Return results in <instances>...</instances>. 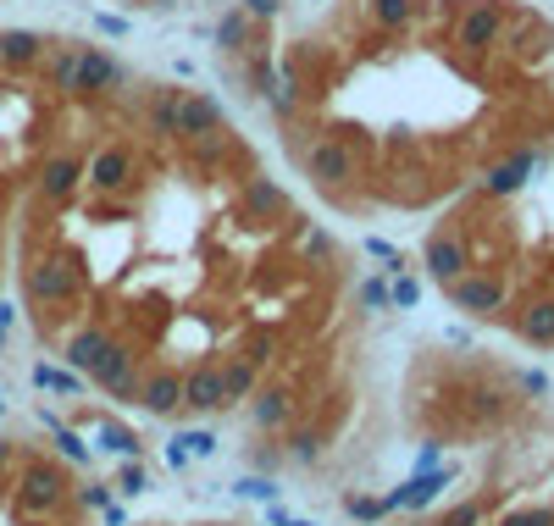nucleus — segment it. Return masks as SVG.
<instances>
[{"label":"nucleus","instance_id":"1","mask_svg":"<svg viewBox=\"0 0 554 526\" xmlns=\"http://www.w3.org/2000/svg\"><path fill=\"white\" fill-rule=\"evenodd\" d=\"M78 294H84V266L67 261V255H34V261L23 266V299H28L34 316L73 305Z\"/></svg>","mask_w":554,"mask_h":526},{"label":"nucleus","instance_id":"2","mask_svg":"<svg viewBox=\"0 0 554 526\" xmlns=\"http://www.w3.org/2000/svg\"><path fill=\"white\" fill-rule=\"evenodd\" d=\"M300 167L305 178H316L322 189H338V183L355 178V150L338 133H316L311 144H300Z\"/></svg>","mask_w":554,"mask_h":526},{"label":"nucleus","instance_id":"3","mask_svg":"<svg viewBox=\"0 0 554 526\" xmlns=\"http://www.w3.org/2000/svg\"><path fill=\"white\" fill-rule=\"evenodd\" d=\"M128 84V67H122L111 50H100V45H78V78H73V95H89V100H100V95H117V89Z\"/></svg>","mask_w":554,"mask_h":526},{"label":"nucleus","instance_id":"4","mask_svg":"<svg viewBox=\"0 0 554 526\" xmlns=\"http://www.w3.org/2000/svg\"><path fill=\"white\" fill-rule=\"evenodd\" d=\"M122 338L111 333V327H100V322H89V327H78L67 344H61V360H67V371H78L84 383H95V371L111 360V349H117Z\"/></svg>","mask_w":554,"mask_h":526},{"label":"nucleus","instance_id":"5","mask_svg":"<svg viewBox=\"0 0 554 526\" xmlns=\"http://www.w3.org/2000/svg\"><path fill=\"white\" fill-rule=\"evenodd\" d=\"M422 266H427V277H433L438 288H449L455 277H466V272H471V250H466V239H460V233H449V228L427 233Z\"/></svg>","mask_w":554,"mask_h":526},{"label":"nucleus","instance_id":"6","mask_svg":"<svg viewBox=\"0 0 554 526\" xmlns=\"http://www.w3.org/2000/svg\"><path fill=\"white\" fill-rule=\"evenodd\" d=\"M84 189V156H45L34 172V194L45 205H67Z\"/></svg>","mask_w":554,"mask_h":526},{"label":"nucleus","instance_id":"7","mask_svg":"<svg viewBox=\"0 0 554 526\" xmlns=\"http://www.w3.org/2000/svg\"><path fill=\"white\" fill-rule=\"evenodd\" d=\"M84 183L95 194H122L133 183V150L128 144H100L95 156L84 161Z\"/></svg>","mask_w":554,"mask_h":526},{"label":"nucleus","instance_id":"8","mask_svg":"<svg viewBox=\"0 0 554 526\" xmlns=\"http://www.w3.org/2000/svg\"><path fill=\"white\" fill-rule=\"evenodd\" d=\"M449 299H455L466 316H494V311H505L510 288L499 283V277H488V272H466V277L449 283Z\"/></svg>","mask_w":554,"mask_h":526},{"label":"nucleus","instance_id":"9","mask_svg":"<svg viewBox=\"0 0 554 526\" xmlns=\"http://www.w3.org/2000/svg\"><path fill=\"white\" fill-rule=\"evenodd\" d=\"M455 39H460V50H494L499 39H505V6H499V0H477V6L460 17Z\"/></svg>","mask_w":554,"mask_h":526},{"label":"nucleus","instance_id":"10","mask_svg":"<svg viewBox=\"0 0 554 526\" xmlns=\"http://www.w3.org/2000/svg\"><path fill=\"white\" fill-rule=\"evenodd\" d=\"M228 128V111H222L217 95H200V89H183V106H178V139H205V133Z\"/></svg>","mask_w":554,"mask_h":526},{"label":"nucleus","instance_id":"11","mask_svg":"<svg viewBox=\"0 0 554 526\" xmlns=\"http://www.w3.org/2000/svg\"><path fill=\"white\" fill-rule=\"evenodd\" d=\"M183 410H189V416H217V410H228V394H222L217 366L183 371Z\"/></svg>","mask_w":554,"mask_h":526},{"label":"nucleus","instance_id":"12","mask_svg":"<svg viewBox=\"0 0 554 526\" xmlns=\"http://www.w3.org/2000/svg\"><path fill=\"white\" fill-rule=\"evenodd\" d=\"M139 405H145L150 416H172V410H183V371L161 366V371H150V377H139Z\"/></svg>","mask_w":554,"mask_h":526},{"label":"nucleus","instance_id":"13","mask_svg":"<svg viewBox=\"0 0 554 526\" xmlns=\"http://www.w3.org/2000/svg\"><path fill=\"white\" fill-rule=\"evenodd\" d=\"M239 205H244V216L250 222H272V216H289V189L283 183H272V178H244V194H239Z\"/></svg>","mask_w":554,"mask_h":526},{"label":"nucleus","instance_id":"14","mask_svg":"<svg viewBox=\"0 0 554 526\" xmlns=\"http://www.w3.org/2000/svg\"><path fill=\"white\" fill-rule=\"evenodd\" d=\"M39 61H45V34H34V28H0V67L34 72Z\"/></svg>","mask_w":554,"mask_h":526},{"label":"nucleus","instance_id":"15","mask_svg":"<svg viewBox=\"0 0 554 526\" xmlns=\"http://www.w3.org/2000/svg\"><path fill=\"white\" fill-rule=\"evenodd\" d=\"M178 106H183L178 84H150L145 89V122L161 133V139H178Z\"/></svg>","mask_w":554,"mask_h":526},{"label":"nucleus","instance_id":"16","mask_svg":"<svg viewBox=\"0 0 554 526\" xmlns=\"http://www.w3.org/2000/svg\"><path fill=\"white\" fill-rule=\"evenodd\" d=\"M255 405H250V416H255V427L261 432H283L294 421V394L289 388H255Z\"/></svg>","mask_w":554,"mask_h":526},{"label":"nucleus","instance_id":"17","mask_svg":"<svg viewBox=\"0 0 554 526\" xmlns=\"http://www.w3.org/2000/svg\"><path fill=\"white\" fill-rule=\"evenodd\" d=\"M532 167H538V156H532V150H516V156H510L505 167H494L488 178H482V189L494 194V200H510V194H521V189H527Z\"/></svg>","mask_w":554,"mask_h":526},{"label":"nucleus","instance_id":"18","mask_svg":"<svg viewBox=\"0 0 554 526\" xmlns=\"http://www.w3.org/2000/svg\"><path fill=\"white\" fill-rule=\"evenodd\" d=\"M211 39H217V50H228V56H244V50L255 45V17L244 12V6H228V12L217 17V28H211Z\"/></svg>","mask_w":554,"mask_h":526},{"label":"nucleus","instance_id":"19","mask_svg":"<svg viewBox=\"0 0 554 526\" xmlns=\"http://www.w3.org/2000/svg\"><path fill=\"white\" fill-rule=\"evenodd\" d=\"M449 482V471H422V477H410L405 488H394L383 499V510H422V504L438 499V488Z\"/></svg>","mask_w":554,"mask_h":526},{"label":"nucleus","instance_id":"20","mask_svg":"<svg viewBox=\"0 0 554 526\" xmlns=\"http://www.w3.org/2000/svg\"><path fill=\"white\" fill-rule=\"evenodd\" d=\"M73 78H78V45H67V39L45 45V89L73 95Z\"/></svg>","mask_w":554,"mask_h":526},{"label":"nucleus","instance_id":"21","mask_svg":"<svg viewBox=\"0 0 554 526\" xmlns=\"http://www.w3.org/2000/svg\"><path fill=\"white\" fill-rule=\"evenodd\" d=\"M217 377H222V394H228V405H239V399L255 394V383H261V366H255L250 355H233V360H222V366H217Z\"/></svg>","mask_w":554,"mask_h":526},{"label":"nucleus","instance_id":"22","mask_svg":"<svg viewBox=\"0 0 554 526\" xmlns=\"http://www.w3.org/2000/svg\"><path fill=\"white\" fill-rule=\"evenodd\" d=\"M516 327H521V338H527V344H554V299H532Z\"/></svg>","mask_w":554,"mask_h":526},{"label":"nucleus","instance_id":"23","mask_svg":"<svg viewBox=\"0 0 554 526\" xmlns=\"http://www.w3.org/2000/svg\"><path fill=\"white\" fill-rule=\"evenodd\" d=\"M272 78H277L272 56H266L261 45H250V50H244V89H250L255 100H266V89H272Z\"/></svg>","mask_w":554,"mask_h":526},{"label":"nucleus","instance_id":"24","mask_svg":"<svg viewBox=\"0 0 554 526\" xmlns=\"http://www.w3.org/2000/svg\"><path fill=\"white\" fill-rule=\"evenodd\" d=\"M266 106H272V117H283V122L294 117V106H300V84H294V72H277V78H272Z\"/></svg>","mask_w":554,"mask_h":526},{"label":"nucleus","instance_id":"25","mask_svg":"<svg viewBox=\"0 0 554 526\" xmlns=\"http://www.w3.org/2000/svg\"><path fill=\"white\" fill-rule=\"evenodd\" d=\"M410 17H416V0H372L377 28H410Z\"/></svg>","mask_w":554,"mask_h":526},{"label":"nucleus","instance_id":"26","mask_svg":"<svg viewBox=\"0 0 554 526\" xmlns=\"http://www.w3.org/2000/svg\"><path fill=\"white\" fill-rule=\"evenodd\" d=\"M388 305H399V311H416V305H422V277L394 272V277H388Z\"/></svg>","mask_w":554,"mask_h":526},{"label":"nucleus","instance_id":"27","mask_svg":"<svg viewBox=\"0 0 554 526\" xmlns=\"http://www.w3.org/2000/svg\"><path fill=\"white\" fill-rule=\"evenodd\" d=\"M34 383L39 388H56V394H78V388H84V377H78V371H67V366H45V360H39Z\"/></svg>","mask_w":554,"mask_h":526},{"label":"nucleus","instance_id":"28","mask_svg":"<svg viewBox=\"0 0 554 526\" xmlns=\"http://www.w3.org/2000/svg\"><path fill=\"white\" fill-rule=\"evenodd\" d=\"M344 510L355 515V521H383V499H366V493H344Z\"/></svg>","mask_w":554,"mask_h":526},{"label":"nucleus","instance_id":"29","mask_svg":"<svg viewBox=\"0 0 554 526\" xmlns=\"http://www.w3.org/2000/svg\"><path fill=\"white\" fill-rule=\"evenodd\" d=\"M355 299H361L366 311H383V305H388V283H383V277H361V288H355Z\"/></svg>","mask_w":554,"mask_h":526},{"label":"nucleus","instance_id":"30","mask_svg":"<svg viewBox=\"0 0 554 526\" xmlns=\"http://www.w3.org/2000/svg\"><path fill=\"white\" fill-rule=\"evenodd\" d=\"M361 250H366V255H377V261L388 266V277H394V272H405V255H399V250H394V244H388V239H366Z\"/></svg>","mask_w":554,"mask_h":526},{"label":"nucleus","instance_id":"31","mask_svg":"<svg viewBox=\"0 0 554 526\" xmlns=\"http://www.w3.org/2000/svg\"><path fill=\"white\" fill-rule=\"evenodd\" d=\"M100 438H106L111 455H139V438H133L128 427H100Z\"/></svg>","mask_w":554,"mask_h":526},{"label":"nucleus","instance_id":"32","mask_svg":"<svg viewBox=\"0 0 554 526\" xmlns=\"http://www.w3.org/2000/svg\"><path fill=\"white\" fill-rule=\"evenodd\" d=\"M233 493H239V499H255V504H272V499H277V488H272L266 477H244Z\"/></svg>","mask_w":554,"mask_h":526},{"label":"nucleus","instance_id":"33","mask_svg":"<svg viewBox=\"0 0 554 526\" xmlns=\"http://www.w3.org/2000/svg\"><path fill=\"white\" fill-rule=\"evenodd\" d=\"M289 455H294V460H316V455H322V432H294V438H289Z\"/></svg>","mask_w":554,"mask_h":526},{"label":"nucleus","instance_id":"34","mask_svg":"<svg viewBox=\"0 0 554 526\" xmlns=\"http://www.w3.org/2000/svg\"><path fill=\"white\" fill-rule=\"evenodd\" d=\"M89 23H95V28H100V34H111V39H122V34H133V23H128V17H111V12H95V17H89Z\"/></svg>","mask_w":554,"mask_h":526},{"label":"nucleus","instance_id":"35","mask_svg":"<svg viewBox=\"0 0 554 526\" xmlns=\"http://www.w3.org/2000/svg\"><path fill=\"white\" fill-rule=\"evenodd\" d=\"M444 526H482V504H455L444 515Z\"/></svg>","mask_w":554,"mask_h":526},{"label":"nucleus","instance_id":"36","mask_svg":"<svg viewBox=\"0 0 554 526\" xmlns=\"http://www.w3.org/2000/svg\"><path fill=\"white\" fill-rule=\"evenodd\" d=\"M305 255H316V261H333V239H327L322 228L305 233Z\"/></svg>","mask_w":554,"mask_h":526},{"label":"nucleus","instance_id":"37","mask_svg":"<svg viewBox=\"0 0 554 526\" xmlns=\"http://www.w3.org/2000/svg\"><path fill=\"white\" fill-rule=\"evenodd\" d=\"M499 526H554V515L549 510H516V515H505Z\"/></svg>","mask_w":554,"mask_h":526},{"label":"nucleus","instance_id":"38","mask_svg":"<svg viewBox=\"0 0 554 526\" xmlns=\"http://www.w3.org/2000/svg\"><path fill=\"white\" fill-rule=\"evenodd\" d=\"M178 443L189 449V455H211V449H217V438H211V432H178Z\"/></svg>","mask_w":554,"mask_h":526},{"label":"nucleus","instance_id":"39","mask_svg":"<svg viewBox=\"0 0 554 526\" xmlns=\"http://www.w3.org/2000/svg\"><path fill=\"white\" fill-rule=\"evenodd\" d=\"M117 488H122V493H145V488H150V477H145L139 466H128V471L117 477Z\"/></svg>","mask_w":554,"mask_h":526},{"label":"nucleus","instance_id":"40","mask_svg":"<svg viewBox=\"0 0 554 526\" xmlns=\"http://www.w3.org/2000/svg\"><path fill=\"white\" fill-rule=\"evenodd\" d=\"M239 6H244V12L255 17V23H261V17H266V23H272V17H277V6H283V0H239Z\"/></svg>","mask_w":554,"mask_h":526},{"label":"nucleus","instance_id":"41","mask_svg":"<svg viewBox=\"0 0 554 526\" xmlns=\"http://www.w3.org/2000/svg\"><path fill=\"white\" fill-rule=\"evenodd\" d=\"M516 383L527 388V394H549V377H543V371H521Z\"/></svg>","mask_w":554,"mask_h":526},{"label":"nucleus","instance_id":"42","mask_svg":"<svg viewBox=\"0 0 554 526\" xmlns=\"http://www.w3.org/2000/svg\"><path fill=\"white\" fill-rule=\"evenodd\" d=\"M167 466H172V471H183V466H189V449H183V443H178V438H172V443H167Z\"/></svg>","mask_w":554,"mask_h":526},{"label":"nucleus","instance_id":"43","mask_svg":"<svg viewBox=\"0 0 554 526\" xmlns=\"http://www.w3.org/2000/svg\"><path fill=\"white\" fill-rule=\"evenodd\" d=\"M250 460H255V466H266V471H272V466H277V449H266V443H261V449H255Z\"/></svg>","mask_w":554,"mask_h":526},{"label":"nucleus","instance_id":"44","mask_svg":"<svg viewBox=\"0 0 554 526\" xmlns=\"http://www.w3.org/2000/svg\"><path fill=\"white\" fill-rule=\"evenodd\" d=\"M549 139H554V128H549Z\"/></svg>","mask_w":554,"mask_h":526}]
</instances>
